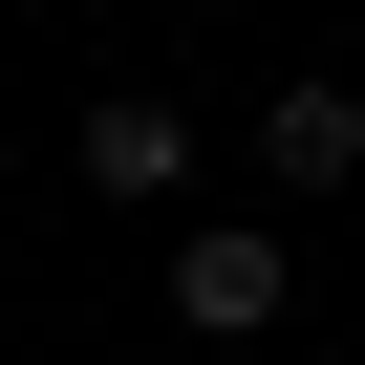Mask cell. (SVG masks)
<instances>
[{"mask_svg": "<svg viewBox=\"0 0 365 365\" xmlns=\"http://www.w3.org/2000/svg\"><path fill=\"white\" fill-rule=\"evenodd\" d=\"M65 172H86V194H108V215H172V194H194V108H172V86H108Z\"/></svg>", "mask_w": 365, "mask_h": 365, "instance_id": "6da1fadb", "label": "cell"}, {"mask_svg": "<svg viewBox=\"0 0 365 365\" xmlns=\"http://www.w3.org/2000/svg\"><path fill=\"white\" fill-rule=\"evenodd\" d=\"M301 279H279V237L258 215H194V237H172V322H194V344H258Z\"/></svg>", "mask_w": 365, "mask_h": 365, "instance_id": "7a4b0ae2", "label": "cell"}, {"mask_svg": "<svg viewBox=\"0 0 365 365\" xmlns=\"http://www.w3.org/2000/svg\"><path fill=\"white\" fill-rule=\"evenodd\" d=\"M258 172H279V194H344V172H365V86H322V65H301V86L258 108Z\"/></svg>", "mask_w": 365, "mask_h": 365, "instance_id": "3957f363", "label": "cell"}, {"mask_svg": "<svg viewBox=\"0 0 365 365\" xmlns=\"http://www.w3.org/2000/svg\"><path fill=\"white\" fill-rule=\"evenodd\" d=\"M0 172H22V150H0Z\"/></svg>", "mask_w": 365, "mask_h": 365, "instance_id": "277c9868", "label": "cell"}]
</instances>
